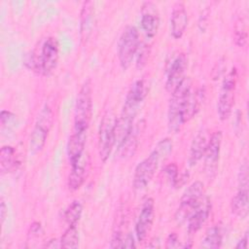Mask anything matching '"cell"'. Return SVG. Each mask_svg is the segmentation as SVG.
I'll use <instances>...</instances> for the list:
<instances>
[{
    "label": "cell",
    "instance_id": "cell-1",
    "mask_svg": "<svg viewBox=\"0 0 249 249\" xmlns=\"http://www.w3.org/2000/svg\"><path fill=\"white\" fill-rule=\"evenodd\" d=\"M146 96V87L143 80L135 81L129 88L119 118H117L115 135L116 144H120L134 124V119L140 104Z\"/></svg>",
    "mask_w": 249,
    "mask_h": 249
},
{
    "label": "cell",
    "instance_id": "cell-2",
    "mask_svg": "<svg viewBox=\"0 0 249 249\" xmlns=\"http://www.w3.org/2000/svg\"><path fill=\"white\" fill-rule=\"evenodd\" d=\"M59 44L55 37H48L40 45L39 50H34L26 60L29 69L38 75L50 76L58 64Z\"/></svg>",
    "mask_w": 249,
    "mask_h": 249
},
{
    "label": "cell",
    "instance_id": "cell-3",
    "mask_svg": "<svg viewBox=\"0 0 249 249\" xmlns=\"http://www.w3.org/2000/svg\"><path fill=\"white\" fill-rule=\"evenodd\" d=\"M92 87L89 80L82 85L74 107V129L78 131H88L92 117Z\"/></svg>",
    "mask_w": 249,
    "mask_h": 249
},
{
    "label": "cell",
    "instance_id": "cell-4",
    "mask_svg": "<svg viewBox=\"0 0 249 249\" xmlns=\"http://www.w3.org/2000/svg\"><path fill=\"white\" fill-rule=\"evenodd\" d=\"M191 89L192 80L189 77H185L181 84L171 92V97L169 100L167 111V121L168 129L173 133H177L183 124L181 118L183 105Z\"/></svg>",
    "mask_w": 249,
    "mask_h": 249
},
{
    "label": "cell",
    "instance_id": "cell-5",
    "mask_svg": "<svg viewBox=\"0 0 249 249\" xmlns=\"http://www.w3.org/2000/svg\"><path fill=\"white\" fill-rule=\"evenodd\" d=\"M204 185L200 181L192 183L183 193L179 207L175 213V220L178 224H183L187 221L189 216L195 211L202 202L204 198Z\"/></svg>",
    "mask_w": 249,
    "mask_h": 249
},
{
    "label": "cell",
    "instance_id": "cell-6",
    "mask_svg": "<svg viewBox=\"0 0 249 249\" xmlns=\"http://www.w3.org/2000/svg\"><path fill=\"white\" fill-rule=\"evenodd\" d=\"M53 123V112L52 108L46 104L38 114L35 125L29 138V151L37 154L44 148L49 132Z\"/></svg>",
    "mask_w": 249,
    "mask_h": 249
},
{
    "label": "cell",
    "instance_id": "cell-7",
    "mask_svg": "<svg viewBox=\"0 0 249 249\" xmlns=\"http://www.w3.org/2000/svg\"><path fill=\"white\" fill-rule=\"evenodd\" d=\"M140 46L138 29L133 25L124 28L118 42V58L121 67L126 70L132 63Z\"/></svg>",
    "mask_w": 249,
    "mask_h": 249
},
{
    "label": "cell",
    "instance_id": "cell-8",
    "mask_svg": "<svg viewBox=\"0 0 249 249\" xmlns=\"http://www.w3.org/2000/svg\"><path fill=\"white\" fill-rule=\"evenodd\" d=\"M116 122L117 118L110 111L103 115L100 122L98 129V154L103 162L107 161L116 145Z\"/></svg>",
    "mask_w": 249,
    "mask_h": 249
},
{
    "label": "cell",
    "instance_id": "cell-9",
    "mask_svg": "<svg viewBox=\"0 0 249 249\" xmlns=\"http://www.w3.org/2000/svg\"><path fill=\"white\" fill-rule=\"evenodd\" d=\"M236 81H237L236 69L232 68L231 71L224 79L220 92H219V96H218L217 113L220 120L222 121L228 120L231 114L232 107L234 104Z\"/></svg>",
    "mask_w": 249,
    "mask_h": 249
},
{
    "label": "cell",
    "instance_id": "cell-10",
    "mask_svg": "<svg viewBox=\"0 0 249 249\" xmlns=\"http://www.w3.org/2000/svg\"><path fill=\"white\" fill-rule=\"evenodd\" d=\"M160 160H162V159L155 150H153L146 159L137 164L132 180V186L135 190H143L150 184Z\"/></svg>",
    "mask_w": 249,
    "mask_h": 249
},
{
    "label": "cell",
    "instance_id": "cell-11",
    "mask_svg": "<svg viewBox=\"0 0 249 249\" xmlns=\"http://www.w3.org/2000/svg\"><path fill=\"white\" fill-rule=\"evenodd\" d=\"M223 134L222 131L218 130L213 132L209 138L204 153V169L209 177H213L217 171L221 146H222Z\"/></svg>",
    "mask_w": 249,
    "mask_h": 249
},
{
    "label": "cell",
    "instance_id": "cell-12",
    "mask_svg": "<svg viewBox=\"0 0 249 249\" xmlns=\"http://www.w3.org/2000/svg\"><path fill=\"white\" fill-rule=\"evenodd\" d=\"M145 127V122L143 120L137 122L136 124H133L130 130L127 132V134L124 136V138L122 140V142L117 145L118 148V155L123 160H127L135 154L138 144H139V138L141 133L143 132Z\"/></svg>",
    "mask_w": 249,
    "mask_h": 249
},
{
    "label": "cell",
    "instance_id": "cell-13",
    "mask_svg": "<svg viewBox=\"0 0 249 249\" xmlns=\"http://www.w3.org/2000/svg\"><path fill=\"white\" fill-rule=\"evenodd\" d=\"M155 218V201L153 198H147L139 212L136 224L135 234L138 241H143L150 232Z\"/></svg>",
    "mask_w": 249,
    "mask_h": 249
},
{
    "label": "cell",
    "instance_id": "cell-14",
    "mask_svg": "<svg viewBox=\"0 0 249 249\" xmlns=\"http://www.w3.org/2000/svg\"><path fill=\"white\" fill-rule=\"evenodd\" d=\"M188 60L185 53H179L172 59L166 72L165 89L168 92H172L185 79V72L187 69Z\"/></svg>",
    "mask_w": 249,
    "mask_h": 249
},
{
    "label": "cell",
    "instance_id": "cell-15",
    "mask_svg": "<svg viewBox=\"0 0 249 249\" xmlns=\"http://www.w3.org/2000/svg\"><path fill=\"white\" fill-rule=\"evenodd\" d=\"M141 28L148 38H154L160 27V13L156 4L144 2L141 7Z\"/></svg>",
    "mask_w": 249,
    "mask_h": 249
},
{
    "label": "cell",
    "instance_id": "cell-16",
    "mask_svg": "<svg viewBox=\"0 0 249 249\" xmlns=\"http://www.w3.org/2000/svg\"><path fill=\"white\" fill-rule=\"evenodd\" d=\"M188 21V13L184 3H175L170 16V33L174 39H180L184 35Z\"/></svg>",
    "mask_w": 249,
    "mask_h": 249
},
{
    "label": "cell",
    "instance_id": "cell-17",
    "mask_svg": "<svg viewBox=\"0 0 249 249\" xmlns=\"http://www.w3.org/2000/svg\"><path fill=\"white\" fill-rule=\"evenodd\" d=\"M205 91L203 89H197L196 90H190L188 93L182 110V123L183 124L193 119L199 111L200 106L204 100Z\"/></svg>",
    "mask_w": 249,
    "mask_h": 249
},
{
    "label": "cell",
    "instance_id": "cell-18",
    "mask_svg": "<svg viewBox=\"0 0 249 249\" xmlns=\"http://www.w3.org/2000/svg\"><path fill=\"white\" fill-rule=\"evenodd\" d=\"M211 211V201L208 197H204L200 205L193 211V213L187 219V228L190 234L196 233L201 229L204 223L207 221Z\"/></svg>",
    "mask_w": 249,
    "mask_h": 249
},
{
    "label": "cell",
    "instance_id": "cell-19",
    "mask_svg": "<svg viewBox=\"0 0 249 249\" xmlns=\"http://www.w3.org/2000/svg\"><path fill=\"white\" fill-rule=\"evenodd\" d=\"M87 141V131L73 130L67 142V156L70 164H75L83 158Z\"/></svg>",
    "mask_w": 249,
    "mask_h": 249
},
{
    "label": "cell",
    "instance_id": "cell-20",
    "mask_svg": "<svg viewBox=\"0 0 249 249\" xmlns=\"http://www.w3.org/2000/svg\"><path fill=\"white\" fill-rule=\"evenodd\" d=\"M87 175H88V168H87L86 160H83L81 159L78 162L71 165V171L67 179L68 189L72 192L79 190L85 183Z\"/></svg>",
    "mask_w": 249,
    "mask_h": 249
},
{
    "label": "cell",
    "instance_id": "cell-21",
    "mask_svg": "<svg viewBox=\"0 0 249 249\" xmlns=\"http://www.w3.org/2000/svg\"><path fill=\"white\" fill-rule=\"evenodd\" d=\"M208 138L209 137H207L206 132L203 130L199 131L193 139L189 154V164L191 166H195L204 157Z\"/></svg>",
    "mask_w": 249,
    "mask_h": 249
},
{
    "label": "cell",
    "instance_id": "cell-22",
    "mask_svg": "<svg viewBox=\"0 0 249 249\" xmlns=\"http://www.w3.org/2000/svg\"><path fill=\"white\" fill-rule=\"evenodd\" d=\"M94 14V5L92 1H85L80 13V34L82 40H87L90 34Z\"/></svg>",
    "mask_w": 249,
    "mask_h": 249
},
{
    "label": "cell",
    "instance_id": "cell-23",
    "mask_svg": "<svg viewBox=\"0 0 249 249\" xmlns=\"http://www.w3.org/2000/svg\"><path fill=\"white\" fill-rule=\"evenodd\" d=\"M231 213L239 218L245 219L248 216V189H238L231 201Z\"/></svg>",
    "mask_w": 249,
    "mask_h": 249
},
{
    "label": "cell",
    "instance_id": "cell-24",
    "mask_svg": "<svg viewBox=\"0 0 249 249\" xmlns=\"http://www.w3.org/2000/svg\"><path fill=\"white\" fill-rule=\"evenodd\" d=\"M18 160L17 154L14 147L6 145L0 150V171L1 174H5L13 171L17 168Z\"/></svg>",
    "mask_w": 249,
    "mask_h": 249
},
{
    "label": "cell",
    "instance_id": "cell-25",
    "mask_svg": "<svg viewBox=\"0 0 249 249\" xmlns=\"http://www.w3.org/2000/svg\"><path fill=\"white\" fill-rule=\"evenodd\" d=\"M222 240L223 234L221 229L218 226H213L206 231L204 237L201 239L200 247L206 249H217L221 247Z\"/></svg>",
    "mask_w": 249,
    "mask_h": 249
},
{
    "label": "cell",
    "instance_id": "cell-26",
    "mask_svg": "<svg viewBox=\"0 0 249 249\" xmlns=\"http://www.w3.org/2000/svg\"><path fill=\"white\" fill-rule=\"evenodd\" d=\"M79 231L77 225L68 226L60 238V248H78Z\"/></svg>",
    "mask_w": 249,
    "mask_h": 249
},
{
    "label": "cell",
    "instance_id": "cell-27",
    "mask_svg": "<svg viewBox=\"0 0 249 249\" xmlns=\"http://www.w3.org/2000/svg\"><path fill=\"white\" fill-rule=\"evenodd\" d=\"M83 213V205L79 200H73L64 212V219L68 226L77 225Z\"/></svg>",
    "mask_w": 249,
    "mask_h": 249
},
{
    "label": "cell",
    "instance_id": "cell-28",
    "mask_svg": "<svg viewBox=\"0 0 249 249\" xmlns=\"http://www.w3.org/2000/svg\"><path fill=\"white\" fill-rule=\"evenodd\" d=\"M233 40L238 47H244L247 42V25L244 18L239 17L233 27Z\"/></svg>",
    "mask_w": 249,
    "mask_h": 249
},
{
    "label": "cell",
    "instance_id": "cell-29",
    "mask_svg": "<svg viewBox=\"0 0 249 249\" xmlns=\"http://www.w3.org/2000/svg\"><path fill=\"white\" fill-rule=\"evenodd\" d=\"M173 149V143L172 140L168 137L161 139L160 142H158V144L155 147V151L158 153V155L162 159H166L170 153L172 152Z\"/></svg>",
    "mask_w": 249,
    "mask_h": 249
},
{
    "label": "cell",
    "instance_id": "cell-30",
    "mask_svg": "<svg viewBox=\"0 0 249 249\" xmlns=\"http://www.w3.org/2000/svg\"><path fill=\"white\" fill-rule=\"evenodd\" d=\"M238 189H248V164L245 160L240 165L238 172Z\"/></svg>",
    "mask_w": 249,
    "mask_h": 249
},
{
    "label": "cell",
    "instance_id": "cell-31",
    "mask_svg": "<svg viewBox=\"0 0 249 249\" xmlns=\"http://www.w3.org/2000/svg\"><path fill=\"white\" fill-rule=\"evenodd\" d=\"M16 117L17 116L15 114H13L12 112L7 111V110H2L1 114H0V124H1V126L2 127H5V126L10 127L11 125H13L15 124Z\"/></svg>",
    "mask_w": 249,
    "mask_h": 249
},
{
    "label": "cell",
    "instance_id": "cell-32",
    "mask_svg": "<svg viewBox=\"0 0 249 249\" xmlns=\"http://www.w3.org/2000/svg\"><path fill=\"white\" fill-rule=\"evenodd\" d=\"M164 173L166 174V176H167L168 180L171 182V184L174 186V184L178 178V175H179L177 165L174 162L166 165L164 168Z\"/></svg>",
    "mask_w": 249,
    "mask_h": 249
},
{
    "label": "cell",
    "instance_id": "cell-33",
    "mask_svg": "<svg viewBox=\"0 0 249 249\" xmlns=\"http://www.w3.org/2000/svg\"><path fill=\"white\" fill-rule=\"evenodd\" d=\"M166 248H177L180 247L181 245L179 244V238L175 232H170L166 238Z\"/></svg>",
    "mask_w": 249,
    "mask_h": 249
},
{
    "label": "cell",
    "instance_id": "cell-34",
    "mask_svg": "<svg viewBox=\"0 0 249 249\" xmlns=\"http://www.w3.org/2000/svg\"><path fill=\"white\" fill-rule=\"evenodd\" d=\"M123 236L121 234V231H116L114 232L112 239H111V244L110 246L112 248H122V244H123Z\"/></svg>",
    "mask_w": 249,
    "mask_h": 249
},
{
    "label": "cell",
    "instance_id": "cell-35",
    "mask_svg": "<svg viewBox=\"0 0 249 249\" xmlns=\"http://www.w3.org/2000/svg\"><path fill=\"white\" fill-rule=\"evenodd\" d=\"M136 247L135 245V241H134V237L131 233H127L124 238L123 239V244H122V248H134Z\"/></svg>",
    "mask_w": 249,
    "mask_h": 249
},
{
    "label": "cell",
    "instance_id": "cell-36",
    "mask_svg": "<svg viewBox=\"0 0 249 249\" xmlns=\"http://www.w3.org/2000/svg\"><path fill=\"white\" fill-rule=\"evenodd\" d=\"M7 214H8V207L5 203V200L3 197H1L0 199V218H1V223L3 224L6 217H7Z\"/></svg>",
    "mask_w": 249,
    "mask_h": 249
},
{
    "label": "cell",
    "instance_id": "cell-37",
    "mask_svg": "<svg viewBox=\"0 0 249 249\" xmlns=\"http://www.w3.org/2000/svg\"><path fill=\"white\" fill-rule=\"evenodd\" d=\"M247 247H248V232H245L243 237L235 245V248H237V249H247Z\"/></svg>",
    "mask_w": 249,
    "mask_h": 249
},
{
    "label": "cell",
    "instance_id": "cell-38",
    "mask_svg": "<svg viewBox=\"0 0 249 249\" xmlns=\"http://www.w3.org/2000/svg\"><path fill=\"white\" fill-rule=\"evenodd\" d=\"M46 247H49V248H59L60 247V240L57 241L56 239H52L49 241L48 244H46Z\"/></svg>",
    "mask_w": 249,
    "mask_h": 249
}]
</instances>
